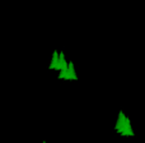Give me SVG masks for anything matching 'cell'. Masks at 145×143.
<instances>
[{
	"mask_svg": "<svg viewBox=\"0 0 145 143\" xmlns=\"http://www.w3.org/2000/svg\"><path fill=\"white\" fill-rule=\"evenodd\" d=\"M126 120H127V118H126V115L123 114V111L121 110L120 113H118V119H117V123H116V125H115V130L118 132V130H121V129L125 128Z\"/></svg>",
	"mask_w": 145,
	"mask_h": 143,
	"instance_id": "6da1fadb",
	"label": "cell"
},
{
	"mask_svg": "<svg viewBox=\"0 0 145 143\" xmlns=\"http://www.w3.org/2000/svg\"><path fill=\"white\" fill-rule=\"evenodd\" d=\"M59 61H60V53L55 50L54 51V54H52V59H51V64H50L51 71H56V69H57Z\"/></svg>",
	"mask_w": 145,
	"mask_h": 143,
	"instance_id": "7a4b0ae2",
	"label": "cell"
},
{
	"mask_svg": "<svg viewBox=\"0 0 145 143\" xmlns=\"http://www.w3.org/2000/svg\"><path fill=\"white\" fill-rule=\"evenodd\" d=\"M69 74H70L71 79L72 80H76L78 77H76V73H75V69H74V64L72 61H69Z\"/></svg>",
	"mask_w": 145,
	"mask_h": 143,
	"instance_id": "3957f363",
	"label": "cell"
},
{
	"mask_svg": "<svg viewBox=\"0 0 145 143\" xmlns=\"http://www.w3.org/2000/svg\"><path fill=\"white\" fill-rule=\"evenodd\" d=\"M42 143H46V142H45V141H43V142H42Z\"/></svg>",
	"mask_w": 145,
	"mask_h": 143,
	"instance_id": "277c9868",
	"label": "cell"
}]
</instances>
